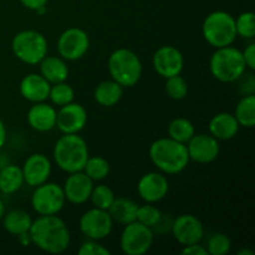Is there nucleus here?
<instances>
[{
    "label": "nucleus",
    "instance_id": "f257e3e1",
    "mask_svg": "<svg viewBox=\"0 0 255 255\" xmlns=\"http://www.w3.org/2000/svg\"><path fill=\"white\" fill-rule=\"evenodd\" d=\"M29 234L32 246L49 254L64 253L71 243L69 227L57 214L32 219Z\"/></svg>",
    "mask_w": 255,
    "mask_h": 255
},
{
    "label": "nucleus",
    "instance_id": "f03ea898",
    "mask_svg": "<svg viewBox=\"0 0 255 255\" xmlns=\"http://www.w3.org/2000/svg\"><path fill=\"white\" fill-rule=\"evenodd\" d=\"M148 153L152 163L164 174L181 173L189 163L186 144L169 137H163L152 142Z\"/></svg>",
    "mask_w": 255,
    "mask_h": 255
},
{
    "label": "nucleus",
    "instance_id": "7ed1b4c3",
    "mask_svg": "<svg viewBox=\"0 0 255 255\" xmlns=\"http://www.w3.org/2000/svg\"><path fill=\"white\" fill-rule=\"evenodd\" d=\"M54 161L66 173L82 171L90 157L89 146L79 133H64L54 146Z\"/></svg>",
    "mask_w": 255,
    "mask_h": 255
},
{
    "label": "nucleus",
    "instance_id": "20e7f679",
    "mask_svg": "<svg viewBox=\"0 0 255 255\" xmlns=\"http://www.w3.org/2000/svg\"><path fill=\"white\" fill-rule=\"evenodd\" d=\"M209 70L219 82L232 84L247 71V66L241 50L229 45L216 49L209 60Z\"/></svg>",
    "mask_w": 255,
    "mask_h": 255
},
{
    "label": "nucleus",
    "instance_id": "39448f33",
    "mask_svg": "<svg viewBox=\"0 0 255 255\" xmlns=\"http://www.w3.org/2000/svg\"><path fill=\"white\" fill-rule=\"evenodd\" d=\"M107 69L112 80L122 87H132L142 76V62L138 55L126 47L116 49L107 60Z\"/></svg>",
    "mask_w": 255,
    "mask_h": 255
},
{
    "label": "nucleus",
    "instance_id": "423d86ee",
    "mask_svg": "<svg viewBox=\"0 0 255 255\" xmlns=\"http://www.w3.org/2000/svg\"><path fill=\"white\" fill-rule=\"evenodd\" d=\"M204 40L214 49L233 45L237 39L236 17L223 10L211 12L202 25Z\"/></svg>",
    "mask_w": 255,
    "mask_h": 255
},
{
    "label": "nucleus",
    "instance_id": "0eeeda50",
    "mask_svg": "<svg viewBox=\"0 0 255 255\" xmlns=\"http://www.w3.org/2000/svg\"><path fill=\"white\" fill-rule=\"evenodd\" d=\"M11 50L17 60L26 65H39L47 55V40L36 30H21L11 40Z\"/></svg>",
    "mask_w": 255,
    "mask_h": 255
},
{
    "label": "nucleus",
    "instance_id": "6e6552de",
    "mask_svg": "<svg viewBox=\"0 0 255 255\" xmlns=\"http://www.w3.org/2000/svg\"><path fill=\"white\" fill-rule=\"evenodd\" d=\"M30 203L37 216L59 214L66 203L62 186L54 182H45L35 187Z\"/></svg>",
    "mask_w": 255,
    "mask_h": 255
},
{
    "label": "nucleus",
    "instance_id": "1a4fd4ad",
    "mask_svg": "<svg viewBox=\"0 0 255 255\" xmlns=\"http://www.w3.org/2000/svg\"><path fill=\"white\" fill-rule=\"evenodd\" d=\"M154 241V232L139 222L124 226L120 237V248L126 255H143L151 249Z\"/></svg>",
    "mask_w": 255,
    "mask_h": 255
},
{
    "label": "nucleus",
    "instance_id": "9d476101",
    "mask_svg": "<svg viewBox=\"0 0 255 255\" xmlns=\"http://www.w3.org/2000/svg\"><path fill=\"white\" fill-rule=\"evenodd\" d=\"M56 47L59 56L62 59L66 61H76L82 59L89 51V34L81 27H69L60 34Z\"/></svg>",
    "mask_w": 255,
    "mask_h": 255
},
{
    "label": "nucleus",
    "instance_id": "9b49d317",
    "mask_svg": "<svg viewBox=\"0 0 255 255\" xmlns=\"http://www.w3.org/2000/svg\"><path fill=\"white\" fill-rule=\"evenodd\" d=\"M114 223L109 212L94 207L80 217L79 228L85 238L102 241L111 234Z\"/></svg>",
    "mask_w": 255,
    "mask_h": 255
},
{
    "label": "nucleus",
    "instance_id": "f8f14e48",
    "mask_svg": "<svg viewBox=\"0 0 255 255\" xmlns=\"http://www.w3.org/2000/svg\"><path fill=\"white\" fill-rule=\"evenodd\" d=\"M152 65L157 74L163 79L181 75L184 67V57L182 52L172 45L158 47L152 57Z\"/></svg>",
    "mask_w": 255,
    "mask_h": 255
},
{
    "label": "nucleus",
    "instance_id": "ddd939ff",
    "mask_svg": "<svg viewBox=\"0 0 255 255\" xmlns=\"http://www.w3.org/2000/svg\"><path fill=\"white\" fill-rule=\"evenodd\" d=\"M189 161L201 164L212 163L221 153L219 141L209 133H198L192 137L186 143Z\"/></svg>",
    "mask_w": 255,
    "mask_h": 255
},
{
    "label": "nucleus",
    "instance_id": "4468645a",
    "mask_svg": "<svg viewBox=\"0 0 255 255\" xmlns=\"http://www.w3.org/2000/svg\"><path fill=\"white\" fill-rule=\"evenodd\" d=\"M173 238L181 246L201 243L204 237L203 223L193 214H181L171 223Z\"/></svg>",
    "mask_w": 255,
    "mask_h": 255
},
{
    "label": "nucleus",
    "instance_id": "2eb2a0df",
    "mask_svg": "<svg viewBox=\"0 0 255 255\" xmlns=\"http://www.w3.org/2000/svg\"><path fill=\"white\" fill-rule=\"evenodd\" d=\"M168 191V179L162 172H148L137 183V193L146 203H158L166 198Z\"/></svg>",
    "mask_w": 255,
    "mask_h": 255
},
{
    "label": "nucleus",
    "instance_id": "dca6fc26",
    "mask_svg": "<svg viewBox=\"0 0 255 255\" xmlns=\"http://www.w3.org/2000/svg\"><path fill=\"white\" fill-rule=\"evenodd\" d=\"M87 124V111L81 104L70 102L56 114V127L62 133H79Z\"/></svg>",
    "mask_w": 255,
    "mask_h": 255
},
{
    "label": "nucleus",
    "instance_id": "f3484780",
    "mask_svg": "<svg viewBox=\"0 0 255 255\" xmlns=\"http://www.w3.org/2000/svg\"><path fill=\"white\" fill-rule=\"evenodd\" d=\"M94 183L95 182L84 171L69 173L62 186L66 202L75 206L86 203L91 196Z\"/></svg>",
    "mask_w": 255,
    "mask_h": 255
},
{
    "label": "nucleus",
    "instance_id": "a211bd4d",
    "mask_svg": "<svg viewBox=\"0 0 255 255\" xmlns=\"http://www.w3.org/2000/svg\"><path fill=\"white\" fill-rule=\"evenodd\" d=\"M21 171L25 183L35 188L49 181L51 176L52 164L45 154L32 153L25 159Z\"/></svg>",
    "mask_w": 255,
    "mask_h": 255
},
{
    "label": "nucleus",
    "instance_id": "6ab92c4d",
    "mask_svg": "<svg viewBox=\"0 0 255 255\" xmlns=\"http://www.w3.org/2000/svg\"><path fill=\"white\" fill-rule=\"evenodd\" d=\"M56 109L46 101L35 102L27 111V124L37 132H50L56 127Z\"/></svg>",
    "mask_w": 255,
    "mask_h": 255
},
{
    "label": "nucleus",
    "instance_id": "aec40b11",
    "mask_svg": "<svg viewBox=\"0 0 255 255\" xmlns=\"http://www.w3.org/2000/svg\"><path fill=\"white\" fill-rule=\"evenodd\" d=\"M51 84L44 79L40 74H29L22 77L20 81V95L26 101L44 102L49 99V92Z\"/></svg>",
    "mask_w": 255,
    "mask_h": 255
},
{
    "label": "nucleus",
    "instance_id": "412c9836",
    "mask_svg": "<svg viewBox=\"0 0 255 255\" xmlns=\"http://www.w3.org/2000/svg\"><path fill=\"white\" fill-rule=\"evenodd\" d=\"M239 126L238 121L233 114L229 112H219L214 115L208 125L209 134L218 141H229L238 134Z\"/></svg>",
    "mask_w": 255,
    "mask_h": 255
},
{
    "label": "nucleus",
    "instance_id": "4be33fe9",
    "mask_svg": "<svg viewBox=\"0 0 255 255\" xmlns=\"http://www.w3.org/2000/svg\"><path fill=\"white\" fill-rule=\"evenodd\" d=\"M40 65V75L44 77L46 81L54 85L57 82L66 81L69 77V66L66 64V60L62 59L61 56H45Z\"/></svg>",
    "mask_w": 255,
    "mask_h": 255
},
{
    "label": "nucleus",
    "instance_id": "5701e85b",
    "mask_svg": "<svg viewBox=\"0 0 255 255\" xmlns=\"http://www.w3.org/2000/svg\"><path fill=\"white\" fill-rule=\"evenodd\" d=\"M137 209H138V204L132 199L125 198V197H116L110 208L107 209V212L111 216L112 221L121 224V226H126V224L136 221Z\"/></svg>",
    "mask_w": 255,
    "mask_h": 255
},
{
    "label": "nucleus",
    "instance_id": "b1692460",
    "mask_svg": "<svg viewBox=\"0 0 255 255\" xmlns=\"http://www.w3.org/2000/svg\"><path fill=\"white\" fill-rule=\"evenodd\" d=\"M124 96V87L115 80L100 82L94 91V99L100 106L114 107L121 101Z\"/></svg>",
    "mask_w": 255,
    "mask_h": 255
},
{
    "label": "nucleus",
    "instance_id": "393cba45",
    "mask_svg": "<svg viewBox=\"0 0 255 255\" xmlns=\"http://www.w3.org/2000/svg\"><path fill=\"white\" fill-rule=\"evenodd\" d=\"M1 221L5 231L15 237L29 232L32 223L31 216L22 209H12V211L5 212Z\"/></svg>",
    "mask_w": 255,
    "mask_h": 255
},
{
    "label": "nucleus",
    "instance_id": "a878e982",
    "mask_svg": "<svg viewBox=\"0 0 255 255\" xmlns=\"http://www.w3.org/2000/svg\"><path fill=\"white\" fill-rule=\"evenodd\" d=\"M24 183L21 167L16 164H6L0 169V192L5 196L16 193Z\"/></svg>",
    "mask_w": 255,
    "mask_h": 255
},
{
    "label": "nucleus",
    "instance_id": "bb28decb",
    "mask_svg": "<svg viewBox=\"0 0 255 255\" xmlns=\"http://www.w3.org/2000/svg\"><path fill=\"white\" fill-rule=\"evenodd\" d=\"M234 117L239 126L253 128L255 126V95H246L237 104Z\"/></svg>",
    "mask_w": 255,
    "mask_h": 255
},
{
    "label": "nucleus",
    "instance_id": "cd10ccee",
    "mask_svg": "<svg viewBox=\"0 0 255 255\" xmlns=\"http://www.w3.org/2000/svg\"><path fill=\"white\" fill-rule=\"evenodd\" d=\"M167 132H168L169 138L186 144L194 136L196 129L189 120L184 119V117H177L169 122Z\"/></svg>",
    "mask_w": 255,
    "mask_h": 255
},
{
    "label": "nucleus",
    "instance_id": "c85d7f7f",
    "mask_svg": "<svg viewBox=\"0 0 255 255\" xmlns=\"http://www.w3.org/2000/svg\"><path fill=\"white\" fill-rule=\"evenodd\" d=\"M82 171L94 182H101L107 178L111 171L109 161L101 156H90Z\"/></svg>",
    "mask_w": 255,
    "mask_h": 255
},
{
    "label": "nucleus",
    "instance_id": "c756f323",
    "mask_svg": "<svg viewBox=\"0 0 255 255\" xmlns=\"http://www.w3.org/2000/svg\"><path fill=\"white\" fill-rule=\"evenodd\" d=\"M75 91L71 85L67 84L66 81L57 82V84L51 85L49 92V99L54 106L61 107L65 105L74 101Z\"/></svg>",
    "mask_w": 255,
    "mask_h": 255
},
{
    "label": "nucleus",
    "instance_id": "7c9ffc66",
    "mask_svg": "<svg viewBox=\"0 0 255 255\" xmlns=\"http://www.w3.org/2000/svg\"><path fill=\"white\" fill-rule=\"evenodd\" d=\"M162 218H163L162 212L152 203H146L143 206H138L136 221L143 224V226L151 228L152 231L161 223Z\"/></svg>",
    "mask_w": 255,
    "mask_h": 255
},
{
    "label": "nucleus",
    "instance_id": "2f4dec72",
    "mask_svg": "<svg viewBox=\"0 0 255 255\" xmlns=\"http://www.w3.org/2000/svg\"><path fill=\"white\" fill-rule=\"evenodd\" d=\"M115 198H116V196H115L114 191L109 186L101 183L97 184V186H94L89 201H91L92 206L95 208L107 211L110 208V206L112 204V202L115 201Z\"/></svg>",
    "mask_w": 255,
    "mask_h": 255
},
{
    "label": "nucleus",
    "instance_id": "473e14b6",
    "mask_svg": "<svg viewBox=\"0 0 255 255\" xmlns=\"http://www.w3.org/2000/svg\"><path fill=\"white\" fill-rule=\"evenodd\" d=\"M164 80H166L164 91L168 95L169 99L174 100V101L186 99V96L188 95V84L181 75L167 77Z\"/></svg>",
    "mask_w": 255,
    "mask_h": 255
},
{
    "label": "nucleus",
    "instance_id": "72a5a7b5",
    "mask_svg": "<svg viewBox=\"0 0 255 255\" xmlns=\"http://www.w3.org/2000/svg\"><path fill=\"white\" fill-rule=\"evenodd\" d=\"M206 249L209 255H226L231 252L232 241L226 233H214L209 237Z\"/></svg>",
    "mask_w": 255,
    "mask_h": 255
},
{
    "label": "nucleus",
    "instance_id": "f704fd0d",
    "mask_svg": "<svg viewBox=\"0 0 255 255\" xmlns=\"http://www.w3.org/2000/svg\"><path fill=\"white\" fill-rule=\"evenodd\" d=\"M237 35L243 39L253 40L255 36V16L254 12L244 11L236 19Z\"/></svg>",
    "mask_w": 255,
    "mask_h": 255
},
{
    "label": "nucleus",
    "instance_id": "c9c22d12",
    "mask_svg": "<svg viewBox=\"0 0 255 255\" xmlns=\"http://www.w3.org/2000/svg\"><path fill=\"white\" fill-rule=\"evenodd\" d=\"M79 255H110L111 252L100 243V241H92V239H87L86 242L80 246L79 251H77Z\"/></svg>",
    "mask_w": 255,
    "mask_h": 255
},
{
    "label": "nucleus",
    "instance_id": "e433bc0d",
    "mask_svg": "<svg viewBox=\"0 0 255 255\" xmlns=\"http://www.w3.org/2000/svg\"><path fill=\"white\" fill-rule=\"evenodd\" d=\"M237 81L239 82V92L242 96L246 95H255V77L253 71L244 72Z\"/></svg>",
    "mask_w": 255,
    "mask_h": 255
},
{
    "label": "nucleus",
    "instance_id": "4c0bfd02",
    "mask_svg": "<svg viewBox=\"0 0 255 255\" xmlns=\"http://www.w3.org/2000/svg\"><path fill=\"white\" fill-rule=\"evenodd\" d=\"M243 54L244 62H246V66L249 71H254L255 70V44L251 42L249 45H247L246 49L242 51Z\"/></svg>",
    "mask_w": 255,
    "mask_h": 255
},
{
    "label": "nucleus",
    "instance_id": "58836bf2",
    "mask_svg": "<svg viewBox=\"0 0 255 255\" xmlns=\"http://www.w3.org/2000/svg\"><path fill=\"white\" fill-rule=\"evenodd\" d=\"M181 254H183V255H208L206 247L202 246L201 243H194V244H189V246H184L183 249L181 251Z\"/></svg>",
    "mask_w": 255,
    "mask_h": 255
},
{
    "label": "nucleus",
    "instance_id": "ea45409f",
    "mask_svg": "<svg viewBox=\"0 0 255 255\" xmlns=\"http://www.w3.org/2000/svg\"><path fill=\"white\" fill-rule=\"evenodd\" d=\"M19 1L21 2L22 6L26 7V9L32 10V11H36L39 7L45 6L49 0H19Z\"/></svg>",
    "mask_w": 255,
    "mask_h": 255
},
{
    "label": "nucleus",
    "instance_id": "a19ab883",
    "mask_svg": "<svg viewBox=\"0 0 255 255\" xmlns=\"http://www.w3.org/2000/svg\"><path fill=\"white\" fill-rule=\"evenodd\" d=\"M5 142H6V127H5L2 120L0 119V149L4 147Z\"/></svg>",
    "mask_w": 255,
    "mask_h": 255
},
{
    "label": "nucleus",
    "instance_id": "79ce46f5",
    "mask_svg": "<svg viewBox=\"0 0 255 255\" xmlns=\"http://www.w3.org/2000/svg\"><path fill=\"white\" fill-rule=\"evenodd\" d=\"M16 238L19 239V243L21 244L22 247H29L30 244H32V243H31V238H30L29 232H26V233L20 234V236H17Z\"/></svg>",
    "mask_w": 255,
    "mask_h": 255
},
{
    "label": "nucleus",
    "instance_id": "37998d69",
    "mask_svg": "<svg viewBox=\"0 0 255 255\" xmlns=\"http://www.w3.org/2000/svg\"><path fill=\"white\" fill-rule=\"evenodd\" d=\"M5 212H6V209H5V204L4 202H2V199L0 198V221H1L2 217H4Z\"/></svg>",
    "mask_w": 255,
    "mask_h": 255
},
{
    "label": "nucleus",
    "instance_id": "c03bdc74",
    "mask_svg": "<svg viewBox=\"0 0 255 255\" xmlns=\"http://www.w3.org/2000/svg\"><path fill=\"white\" fill-rule=\"evenodd\" d=\"M238 255H254V252L253 251H251V249H241V251L238 252V253H237Z\"/></svg>",
    "mask_w": 255,
    "mask_h": 255
}]
</instances>
